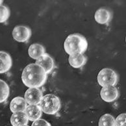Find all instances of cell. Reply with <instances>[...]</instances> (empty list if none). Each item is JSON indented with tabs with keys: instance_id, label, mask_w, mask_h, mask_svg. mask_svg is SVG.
Returning a JSON list of instances; mask_svg holds the SVG:
<instances>
[{
	"instance_id": "cell-1",
	"label": "cell",
	"mask_w": 126,
	"mask_h": 126,
	"mask_svg": "<svg viewBox=\"0 0 126 126\" xmlns=\"http://www.w3.org/2000/svg\"><path fill=\"white\" fill-rule=\"evenodd\" d=\"M22 80L24 85L29 88H39L46 82L47 74L42 68L32 63L24 69Z\"/></svg>"
},
{
	"instance_id": "cell-2",
	"label": "cell",
	"mask_w": 126,
	"mask_h": 126,
	"mask_svg": "<svg viewBox=\"0 0 126 126\" xmlns=\"http://www.w3.org/2000/svg\"><path fill=\"white\" fill-rule=\"evenodd\" d=\"M64 47L65 51L70 55L83 54L88 48V42L81 34H72L66 38Z\"/></svg>"
},
{
	"instance_id": "cell-3",
	"label": "cell",
	"mask_w": 126,
	"mask_h": 126,
	"mask_svg": "<svg viewBox=\"0 0 126 126\" xmlns=\"http://www.w3.org/2000/svg\"><path fill=\"white\" fill-rule=\"evenodd\" d=\"M39 104L42 111L47 114H55L59 112L61 107L59 97L51 94L44 95Z\"/></svg>"
},
{
	"instance_id": "cell-4",
	"label": "cell",
	"mask_w": 126,
	"mask_h": 126,
	"mask_svg": "<svg viewBox=\"0 0 126 126\" xmlns=\"http://www.w3.org/2000/svg\"><path fill=\"white\" fill-rule=\"evenodd\" d=\"M97 82L102 87H114L118 82L117 73L110 68H103L98 73Z\"/></svg>"
},
{
	"instance_id": "cell-5",
	"label": "cell",
	"mask_w": 126,
	"mask_h": 126,
	"mask_svg": "<svg viewBox=\"0 0 126 126\" xmlns=\"http://www.w3.org/2000/svg\"><path fill=\"white\" fill-rule=\"evenodd\" d=\"M31 36V30L27 26L18 25L14 28L13 36L15 40L20 42L27 41Z\"/></svg>"
},
{
	"instance_id": "cell-6",
	"label": "cell",
	"mask_w": 126,
	"mask_h": 126,
	"mask_svg": "<svg viewBox=\"0 0 126 126\" xmlns=\"http://www.w3.org/2000/svg\"><path fill=\"white\" fill-rule=\"evenodd\" d=\"M42 97V92L38 88H29L25 93V100L29 105L39 104Z\"/></svg>"
},
{
	"instance_id": "cell-7",
	"label": "cell",
	"mask_w": 126,
	"mask_h": 126,
	"mask_svg": "<svg viewBox=\"0 0 126 126\" xmlns=\"http://www.w3.org/2000/svg\"><path fill=\"white\" fill-rule=\"evenodd\" d=\"M100 95L103 101L110 103L115 101L118 98L119 92L115 87H102Z\"/></svg>"
},
{
	"instance_id": "cell-8",
	"label": "cell",
	"mask_w": 126,
	"mask_h": 126,
	"mask_svg": "<svg viewBox=\"0 0 126 126\" xmlns=\"http://www.w3.org/2000/svg\"><path fill=\"white\" fill-rule=\"evenodd\" d=\"M35 64L42 68L46 74H49L54 68V61L53 58L47 53H45L38 58Z\"/></svg>"
},
{
	"instance_id": "cell-9",
	"label": "cell",
	"mask_w": 126,
	"mask_h": 126,
	"mask_svg": "<svg viewBox=\"0 0 126 126\" xmlns=\"http://www.w3.org/2000/svg\"><path fill=\"white\" fill-rule=\"evenodd\" d=\"M112 17L111 11L105 8L97 9L94 15L95 21L99 24H106L110 22Z\"/></svg>"
},
{
	"instance_id": "cell-10",
	"label": "cell",
	"mask_w": 126,
	"mask_h": 126,
	"mask_svg": "<svg viewBox=\"0 0 126 126\" xmlns=\"http://www.w3.org/2000/svg\"><path fill=\"white\" fill-rule=\"evenodd\" d=\"M25 114L29 120L34 122L40 118L42 111L38 105H29L25 109Z\"/></svg>"
},
{
	"instance_id": "cell-11",
	"label": "cell",
	"mask_w": 126,
	"mask_h": 126,
	"mask_svg": "<svg viewBox=\"0 0 126 126\" xmlns=\"http://www.w3.org/2000/svg\"><path fill=\"white\" fill-rule=\"evenodd\" d=\"M13 64L10 55L5 51H0V74H3L11 69Z\"/></svg>"
},
{
	"instance_id": "cell-12",
	"label": "cell",
	"mask_w": 126,
	"mask_h": 126,
	"mask_svg": "<svg viewBox=\"0 0 126 126\" xmlns=\"http://www.w3.org/2000/svg\"><path fill=\"white\" fill-rule=\"evenodd\" d=\"M27 107V102L22 97H16L12 99L10 103V109L13 113L24 112Z\"/></svg>"
},
{
	"instance_id": "cell-13",
	"label": "cell",
	"mask_w": 126,
	"mask_h": 126,
	"mask_svg": "<svg viewBox=\"0 0 126 126\" xmlns=\"http://www.w3.org/2000/svg\"><path fill=\"white\" fill-rule=\"evenodd\" d=\"M28 118L24 112H17L13 114L11 118V122L13 126H26Z\"/></svg>"
},
{
	"instance_id": "cell-14",
	"label": "cell",
	"mask_w": 126,
	"mask_h": 126,
	"mask_svg": "<svg viewBox=\"0 0 126 126\" xmlns=\"http://www.w3.org/2000/svg\"><path fill=\"white\" fill-rule=\"evenodd\" d=\"M28 53L30 57L37 60L46 53L45 48L40 44H32L29 47Z\"/></svg>"
},
{
	"instance_id": "cell-15",
	"label": "cell",
	"mask_w": 126,
	"mask_h": 126,
	"mask_svg": "<svg viewBox=\"0 0 126 126\" xmlns=\"http://www.w3.org/2000/svg\"><path fill=\"white\" fill-rule=\"evenodd\" d=\"M70 64L75 68H79L83 66L87 63V57L83 54L71 55L69 57Z\"/></svg>"
},
{
	"instance_id": "cell-16",
	"label": "cell",
	"mask_w": 126,
	"mask_h": 126,
	"mask_svg": "<svg viewBox=\"0 0 126 126\" xmlns=\"http://www.w3.org/2000/svg\"><path fill=\"white\" fill-rule=\"evenodd\" d=\"M10 88L9 85L4 81L0 79V103L5 101L9 97Z\"/></svg>"
},
{
	"instance_id": "cell-17",
	"label": "cell",
	"mask_w": 126,
	"mask_h": 126,
	"mask_svg": "<svg viewBox=\"0 0 126 126\" xmlns=\"http://www.w3.org/2000/svg\"><path fill=\"white\" fill-rule=\"evenodd\" d=\"M99 126H115V119L109 114H105L99 118Z\"/></svg>"
},
{
	"instance_id": "cell-18",
	"label": "cell",
	"mask_w": 126,
	"mask_h": 126,
	"mask_svg": "<svg viewBox=\"0 0 126 126\" xmlns=\"http://www.w3.org/2000/svg\"><path fill=\"white\" fill-rule=\"evenodd\" d=\"M10 16V11L7 7L0 5V23H3L9 19Z\"/></svg>"
},
{
	"instance_id": "cell-19",
	"label": "cell",
	"mask_w": 126,
	"mask_h": 126,
	"mask_svg": "<svg viewBox=\"0 0 126 126\" xmlns=\"http://www.w3.org/2000/svg\"><path fill=\"white\" fill-rule=\"evenodd\" d=\"M126 113L121 114L115 120V126H126Z\"/></svg>"
},
{
	"instance_id": "cell-20",
	"label": "cell",
	"mask_w": 126,
	"mask_h": 126,
	"mask_svg": "<svg viewBox=\"0 0 126 126\" xmlns=\"http://www.w3.org/2000/svg\"><path fill=\"white\" fill-rule=\"evenodd\" d=\"M31 126H51L47 121L43 119H38L37 120L34 121Z\"/></svg>"
},
{
	"instance_id": "cell-21",
	"label": "cell",
	"mask_w": 126,
	"mask_h": 126,
	"mask_svg": "<svg viewBox=\"0 0 126 126\" xmlns=\"http://www.w3.org/2000/svg\"><path fill=\"white\" fill-rule=\"evenodd\" d=\"M2 3H3V1H2V0H0V5H1Z\"/></svg>"
},
{
	"instance_id": "cell-22",
	"label": "cell",
	"mask_w": 126,
	"mask_h": 126,
	"mask_svg": "<svg viewBox=\"0 0 126 126\" xmlns=\"http://www.w3.org/2000/svg\"><path fill=\"white\" fill-rule=\"evenodd\" d=\"M27 126V125H26V126Z\"/></svg>"
}]
</instances>
